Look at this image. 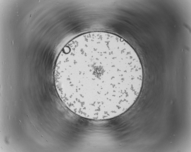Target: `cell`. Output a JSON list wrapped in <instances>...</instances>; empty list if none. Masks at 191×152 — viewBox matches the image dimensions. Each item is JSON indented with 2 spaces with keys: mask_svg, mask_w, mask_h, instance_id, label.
<instances>
[{
  "mask_svg": "<svg viewBox=\"0 0 191 152\" xmlns=\"http://www.w3.org/2000/svg\"><path fill=\"white\" fill-rule=\"evenodd\" d=\"M54 81L66 106L75 114L94 120L121 115L141 91L142 65L132 47L115 34H81L63 48L56 61Z\"/></svg>",
  "mask_w": 191,
  "mask_h": 152,
  "instance_id": "1",
  "label": "cell"
}]
</instances>
